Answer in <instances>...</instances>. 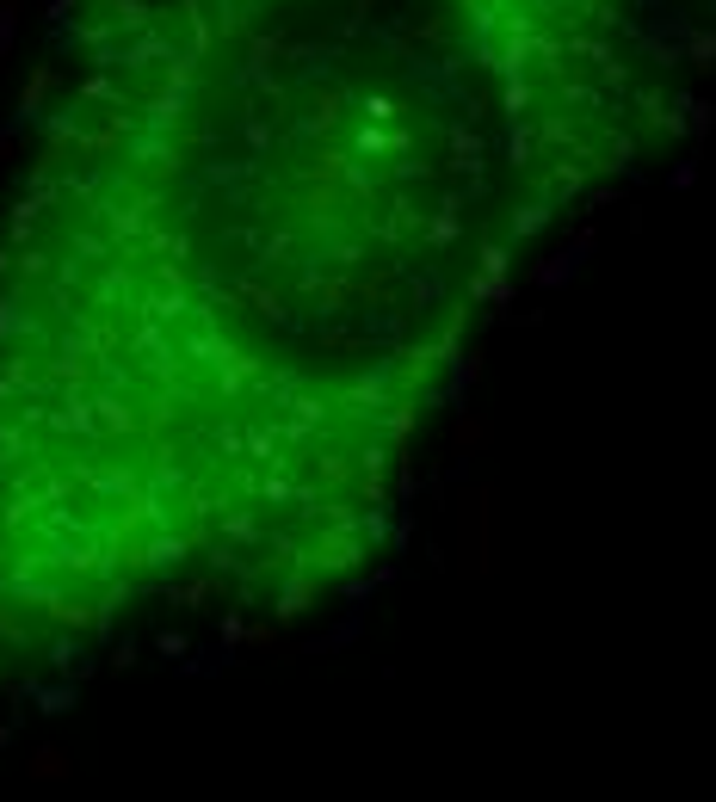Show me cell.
Masks as SVG:
<instances>
[{"label": "cell", "instance_id": "1", "mask_svg": "<svg viewBox=\"0 0 716 802\" xmlns=\"http://www.w3.org/2000/svg\"><path fill=\"white\" fill-rule=\"evenodd\" d=\"M525 0H112L0 216V685L297 617L544 210Z\"/></svg>", "mask_w": 716, "mask_h": 802}]
</instances>
